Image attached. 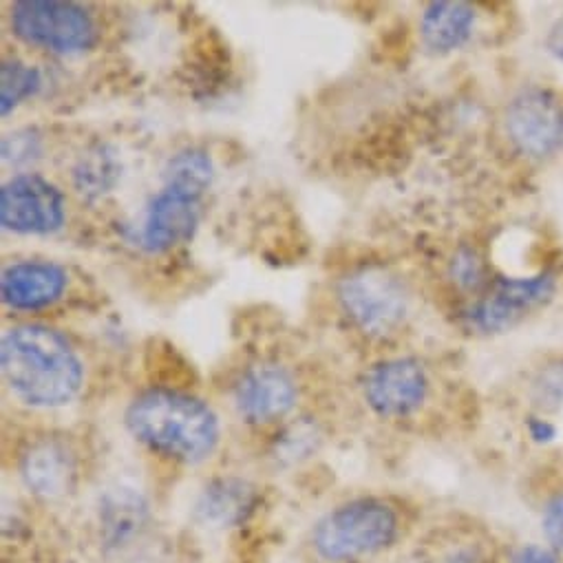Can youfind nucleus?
Masks as SVG:
<instances>
[{"instance_id":"obj_16","label":"nucleus","mask_w":563,"mask_h":563,"mask_svg":"<svg viewBox=\"0 0 563 563\" xmlns=\"http://www.w3.org/2000/svg\"><path fill=\"white\" fill-rule=\"evenodd\" d=\"M252 504V490L247 484L236 482V479H221L206 488L201 501H199V512H203L206 519L210 521H232L243 517V510L250 508Z\"/></svg>"},{"instance_id":"obj_4","label":"nucleus","mask_w":563,"mask_h":563,"mask_svg":"<svg viewBox=\"0 0 563 563\" xmlns=\"http://www.w3.org/2000/svg\"><path fill=\"white\" fill-rule=\"evenodd\" d=\"M14 34L52 54H80L98 43V25L93 16L76 3L63 0H19L12 5Z\"/></svg>"},{"instance_id":"obj_12","label":"nucleus","mask_w":563,"mask_h":563,"mask_svg":"<svg viewBox=\"0 0 563 563\" xmlns=\"http://www.w3.org/2000/svg\"><path fill=\"white\" fill-rule=\"evenodd\" d=\"M67 288V272L52 261H21L5 267L0 278L3 303L12 310L34 312L56 303Z\"/></svg>"},{"instance_id":"obj_11","label":"nucleus","mask_w":563,"mask_h":563,"mask_svg":"<svg viewBox=\"0 0 563 563\" xmlns=\"http://www.w3.org/2000/svg\"><path fill=\"white\" fill-rule=\"evenodd\" d=\"M199 199L190 192L164 186L146 210L142 243L148 252H168L195 234L201 217Z\"/></svg>"},{"instance_id":"obj_2","label":"nucleus","mask_w":563,"mask_h":563,"mask_svg":"<svg viewBox=\"0 0 563 563\" xmlns=\"http://www.w3.org/2000/svg\"><path fill=\"white\" fill-rule=\"evenodd\" d=\"M124 422L140 444L184 464L210 457L221 435L219 418L203 400L173 389L140 394L129 405Z\"/></svg>"},{"instance_id":"obj_20","label":"nucleus","mask_w":563,"mask_h":563,"mask_svg":"<svg viewBox=\"0 0 563 563\" xmlns=\"http://www.w3.org/2000/svg\"><path fill=\"white\" fill-rule=\"evenodd\" d=\"M532 400L537 407L552 411L563 405V363L548 365L532 383Z\"/></svg>"},{"instance_id":"obj_5","label":"nucleus","mask_w":563,"mask_h":563,"mask_svg":"<svg viewBox=\"0 0 563 563\" xmlns=\"http://www.w3.org/2000/svg\"><path fill=\"white\" fill-rule=\"evenodd\" d=\"M339 301L350 321L367 336L394 334L409 314V292L402 280L385 267H363L345 276Z\"/></svg>"},{"instance_id":"obj_19","label":"nucleus","mask_w":563,"mask_h":563,"mask_svg":"<svg viewBox=\"0 0 563 563\" xmlns=\"http://www.w3.org/2000/svg\"><path fill=\"white\" fill-rule=\"evenodd\" d=\"M539 526L545 545L563 561V484L543 493L539 504Z\"/></svg>"},{"instance_id":"obj_15","label":"nucleus","mask_w":563,"mask_h":563,"mask_svg":"<svg viewBox=\"0 0 563 563\" xmlns=\"http://www.w3.org/2000/svg\"><path fill=\"white\" fill-rule=\"evenodd\" d=\"M212 175H214V166L206 151L184 148L168 159L164 170V177H166L164 186L201 197L210 188Z\"/></svg>"},{"instance_id":"obj_18","label":"nucleus","mask_w":563,"mask_h":563,"mask_svg":"<svg viewBox=\"0 0 563 563\" xmlns=\"http://www.w3.org/2000/svg\"><path fill=\"white\" fill-rule=\"evenodd\" d=\"M74 177L82 195H102L115 184L118 164L113 155H109L104 148H98L80 159Z\"/></svg>"},{"instance_id":"obj_6","label":"nucleus","mask_w":563,"mask_h":563,"mask_svg":"<svg viewBox=\"0 0 563 563\" xmlns=\"http://www.w3.org/2000/svg\"><path fill=\"white\" fill-rule=\"evenodd\" d=\"M504 126L512 146L530 159H545L563 148V104L548 89L519 91L508 102Z\"/></svg>"},{"instance_id":"obj_1","label":"nucleus","mask_w":563,"mask_h":563,"mask_svg":"<svg viewBox=\"0 0 563 563\" xmlns=\"http://www.w3.org/2000/svg\"><path fill=\"white\" fill-rule=\"evenodd\" d=\"M0 363L12 394L32 407H65L82 389L85 367L78 354L60 332L41 323L8 330Z\"/></svg>"},{"instance_id":"obj_8","label":"nucleus","mask_w":563,"mask_h":563,"mask_svg":"<svg viewBox=\"0 0 563 563\" xmlns=\"http://www.w3.org/2000/svg\"><path fill=\"white\" fill-rule=\"evenodd\" d=\"M363 394L376 416L402 420L424 405L429 396V376L416 358L383 361L365 374Z\"/></svg>"},{"instance_id":"obj_23","label":"nucleus","mask_w":563,"mask_h":563,"mask_svg":"<svg viewBox=\"0 0 563 563\" xmlns=\"http://www.w3.org/2000/svg\"><path fill=\"white\" fill-rule=\"evenodd\" d=\"M506 563H563L545 543H521L508 552Z\"/></svg>"},{"instance_id":"obj_13","label":"nucleus","mask_w":563,"mask_h":563,"mask_svg":"<svg viewBox=\"0 0 563 563\" xmlns=\"http://www.w3.org/2000/svg\"><path fill=\"white\" fill-rule=\"evenodd\" d=\"M21 473L36 495L47 499L63 497L76 484V455L67 442L58 438H43L30 444L23 453Z\"/></svg>"},{"instance_id":"obj_10","label":"nucleus","mask_w":563,"mask_h":563,"mask_svg":"<svg viewBox=\"0 0 563 563\" xmlns=\"http://www.w3.org/2000/svg\"><path fill=\"white\" fill-rule=\"evenodd\" d=\"M297 385L278 365L261 363L250 367L234 387V405L245 422L269 424L292 411Z\"/></svg>"},{"instance_id":"obj_22","label":"nucleus","mask_w":563,"mask_h":563,"mask_svg":"<svg viewBox=\"0 0 563 563\" xmlns=\"http://www.w3.org/2000/svg\"><path fill=\"white\" fill-rule=\"evenodd\" d=\"M38 137L32 135V131H19L14 135H8L3 140V157L5 162H27L38 153Z\"/></svg>"},{"instance_id":"obj_21","label":"nucleus","mask_w":563,"mask_h":563,"mask_svg":"<svg viewBox=\"0 0 563 563\" xmlns=\"http://www.w3.org/2000/svg\"><path fill=\"white\" fill-rule=\"evenodd\" d=\"M451 276L460 288L477 290L484 284V263L479 254L471 247L457 250L451 261Z\"/></svg>"},{"instance_id":"obj_7","label":"nucleus","mask_w":563,"mask_h":563,"mask_svg":"<svg viewBox=\"0 0 563 563\" xmlns=\"http://www.w3.org/2000/svg\"><path fill=\"white\" fill-rule=\"evenodd\" d=\"M65 217V195L41 175H16L0 190V223L10 232L52 234Z\"/></svg>"},{"instance_id":"obj_17","label":"nucleus","mask_w":563,"mask_h":563,"mask_svg":"<svg viewBox=\"0 0 563 563\" xmlns=\"http://www.w3.org/2000/svg\"><path fill=\"white\" fill-rule=\"evenodd\" d=\"M43 87L41 71L21 60H5L0 67V111L10 115L23 100L34 98Z\"/></svg>"},{"instance_id":"obj_3","label":"nucleus","mask_w":563,"mask_h":563,"mask_svg":"<svg viewBox=\"0 0 563 563\" xmlns=\"http://www.w3.org/2000/svg\"><path fill=\"white\" fill-rule=\"evenodd\" d=\"M400 530V512L389 501L365 497L325 515L312 532V548L325 563H354L391 548Z\"/></svg>"},{"instance_id":"obj_14","label":"nucleus","mask_w":563,"mask_h":563,"mask_svg":"<svg viewBox=\"0 0 563 563\" xmlns=\"http://www.w3.org/2000/svg\"><path fill=\"white\" fill-rule=\"evenodd\" d=\"M475 19V10L466 3H431L420 19L422 41L435 54L455 52L471 38Z\"/></svg>"},{"instance_id":"obj_24","label":"nucleus","mask_w":563,"mask_h":563,"mask_svg":"<svg viewBox=\"0 0 563 563\" xmlns=\"http://www.w3.org/2000/svg\"><path fill=\"white\" fill-rule=\"evenodd\" d=\"M545 49L563 63V14L554 21V25L550 27L548 36H545Z\"/></svg>"},{"instance_id":"obj_9","label":"nucleus","mask_w":563,"mask_h":563,"mask_svg":"<svg viewBox=\"0 0 563 563\" xmlns=\"http://www.w3.org/2000/svg\"><path fill=\"white\" fill-rule=\"evenodd\" d=\"M552 288L554 280L550 274L499 278L466 317L479 332H501L541 306L552 295Z\"/></svg>"}]
</instances>
